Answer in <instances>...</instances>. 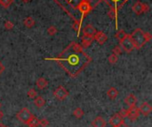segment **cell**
<instances>
[{"label":"cell","instance_id":"obj_1","mask_svg":"<svg viewBox=\"0 0 152 127\" xmlns=\"http://www.w3.org/2000/svg\"><path fill=\"white\" fill-rule=\"evenodd\" d=\"M45 60L55 61L72 78L77 77L92 61L91 57L77 42H71L56 58Z\"/></svg>","mask_w":152,"mask_h":127},{"label":"cell","instance_id":"obj_2","mask_svg":"<svg viewBox=\"0 0 152 127\" xmlns=\"http://www.w3.org/2000/svg\"><path fill=\"white\" fill-rule=\"evenodd\" d=\"M143 33L144 32L142 31V28H136L130 35L131 39H132V41L134 43V49L139 50L146 44V42H145V40L143 38Z\"/></svg>","mask_w":152,"mask_h":127},{"label":"cell","instance_id":"obj_3","mask_svg":"<svg viewBox=\"0 0 152 127\" xmlns=\"http://www.w3.org/2000/svg\"><path fill=\"white\" fill-rule=\"evenodd\" d=\"M77 10L81 12V14H82V17H81V19H80V20H79V22L82 24V21H83L84 18H85L88 13L91 12V11H92V9H93V6L91 5L90 1H88V0H81V1L79 2V4H77Z\"/></svg>","mask_w":152,"mask_h":127},{"label":"cell","instance_id":"obj_4","mask_svg":"<svg viewBox=\"0 0 152 127\" xmlns=\"http://www.w3.org/2000/svg\"><path fill=\"white\" fill-rule=\"evenodd\" d=\"M119 44H120V47L122 48V50H124L126 53H131L132 51L134 50V45L129 34H126L125 38L122 41H120Z\"/></svg>","mask_w":152,"mask_h":127},{"label":"cell","instance_id":"obj_5","mask_svg":"<svg viewBox=\"0 0 152 127\" xmlns=\"http://www.w3.org/2000/svg\"><path fill=\"white\" fill-rule=\"evenodd\" d=\"M32 117L31 112L27 109V108H22L17 114H16V118L19 121H20L21 123L25 124L28 121V119Z\"/></svg>","mask_w":152,"mask_h":127},{"label":"cell","instance_id":"obj_6","mask_svg":"<svg viewBox=\"0 0 152 127\" xmlns=\"http://www.w3.org/2000/svg\"><path fill=\"white\" fill-rule=\"evenodd\" d=\"M53 95H54V97L57 100H59V101H64L69 96V92L62 85H60V86H58L54 90Z\"/></svg>","mask_w":152,"mask_h":127},{"label":"cell","instance_id":"obj_7","mask_svg":"<svg viewBox=\"0 0 152 127\" xmlns=\"http://www.w3.org/2000/svg\"><path fill=\"white\" fill-rule=\"evenodd\" d=\"M127 110H128V116H127V118L132 122H134L136 119H138V118L140 116V110H139V108L136 105L130 106Z\"/></svg>","mask_w":152,"mask_h":127},{"label":"cell","instance_id":"obj_8","mask_svg":"<svg viewBox=\"0 0 152 127\" xmlns=\"http://www.w3.org/2000/svg\"><path fill=\"white\" fill-rule=\"evenodd\" d=\"M139 110H140V114H142L144 117H148L152 111L151 105L148 102H143L139 107Z\"/></svg>","mask_w":152,"mask_h":127},{"label":"cell","instance_id":"obj_9","mask_svg":"<svg viewBox=\"0 0 152 127\" xmlns=\"http://www.w3.org/2000/svg\"><path fill=\"white\" fill-rule=\"evenodd\" d=\"M124 123H125V122H124V118H123L118 113L115 114V115L110 118V124L113 127L119 126H121V125L124 124Z\"/></svg>","mask_w":152,"mask_h":127},{"label":"cell","instance_id":"obj_10","mask_svg":"<svg viewBox=\"0 0 152 127\" xmlns=\"http://www.w3.org/2000/svg\"><path fill=\"white\" fill-rule=\"evenodd\" d=\"M94 39H95L98 42V44L102 45L106 43V41L108 40V36L102 31H97L95 35L94 36Z\"/></svg>","mask_w":152,"mask_h":127},{"label":"cell","instance_id":"obj_11","mask_svg":"<svg viewBox=\"0 0 152 127\" xmlns=\"http://www.w3.org/2000/svg\"><path fill=\"white\" fill-rule=\"evenodd\" d=\"M94 36H88V35H84L82 37V43H81V46L83 48H87L89 47L93 41H94Z\"/></svg>","mask_w":152,"mask_h":127},{"label":"cell","instance_id":"obj_12","mask_svg":"<svg viewBox=\"0 0 152 127\" xmlns=\"http://www.w3.org/2000/svg\"><path fill=\"white\" fill-rule=\"evenodd\" d=\"M106 126H107V122L102 117H97L92 122V126L93 127H106Z\"/></svg>","mask_w":152,"mask_h":127},{"label":"cell","instance_id":"obj_13","mask_svg":"<svg viewBox=\"0 0 152 127\" xmlns=\"http://www.w3.org/2000/svg\"><path fill=\"white\" fill-rule=\"evenodd\" d=\"M96 32H97L96 28H95L93 25H91V24L86 25V26L83 28V34H84V35L94 36Z\"/></svg>","mask_w":152,"mask_h":127},{"label":"cell","instance_id":"obj_14","mask_svg":"<svg viewBox=\"0 0 152 127\" xmlns=\"http://www.w3.org/2000/svg\"><path fill=\"white\" fill-rule=\"evenodd\" d=\"M47 85H48V81L45 77H39L36 82V86L39 90H43L46 88Z\"/></svg>","mask_w":152,"mask_h":127},{"label":"cell","instance_id":"obj_15","mask_svg":"<svg viewBox=\"0 0 152 127\" xmlns=\"http://www.w3.org/2000/svg\"><path fill=\"white\" fill-rule=\"evenodd\" d=\"M133 11L135 12V14L137 15H141L142 13V3L140 2V1H137L135 2L134 4H133Z\"/></svg>","mask_w":152,"mask_h":127},{"label":"cell","instance_id":"obj_16","mask_svg":"<svg viewBox=\"0 0 152 127\" xmlns=\"http://www.w3.org/2000/svg\"><path fill=\"white\" fill-rule=\"evenodd\" d=\"M113 4H114V8H115V10H116V12H118V11L122 8V6L124 5V4H126V2L128 1V0H110Z\"/></svg>","mask_w":152,"mask_h":127},{"label":"cell","instance_id":"obj_17","mask_svg":"<svg viewBox=\"0 0 152 127\" xmlns=\"http://www.w3.org/2000/svg\"><path fill=\"white\" fill-rule=\"evenodd\" d=\"M118 91L115 88V87H110L108 92H107V96L110 99V100H115L118 96Z\"/></svg>","mask_w":152,"mask_h":127},{"label":"cell","instance_id":"obj_18","mask_svg":"<svg viewBox=\"0 0 152 127\" xmlns=\"http://www.w3.org/2000/svg\"><path fill=\"white\" fill-rule=\"evenodd\" d=\"M125 102H126V104H127V105L130 107V106L135 105L136 102H137V100H136V97H135L134 94L130 93V94H128V96L126 98Z\"/></svg>","mask_w":152,"mask_h":127},{"label":"cell","instance_id":"obj_19","mask_svg":"<svg viewBox=\"0 0 152 127\" xmlns=\"http://www.w3.org/2000/svg\"><path fill=\"white\" fill-rule=\"evenodd\" d=\"M38 122H39V119L37 117H35L34 115H32V117L28 119V121L26 123V125L28 127H37L39 126Z\"/></svg>","mask_w":152,"mask_h":127},{"label":"cell","instance_id":"obj_20","mask_svg":"<svg viewBox=\"0 0 152 127\" xmlns=\"http://www.w3.org/2000/svg\"><path fill=\"white\" fill-rule=\"evenodd\" d=\"M108 16L110 19H112V20L115 19L117 20L116 21V28H118V12H116V10H115V8L113 6H110V9L108 12Z\"/></svg>","mask_w":152,"mask_h":127},{"label":"cell","instance_id":"obj_21","mask_svg":"<svg viewBox=\"0 0 152 127\" xmlns=\"http://www.w3.org/2000/svg\"><path fill=\"white\" fill-rule=\"evenodd\" d=\"M34 104L37 108H42L45 104V99L42 96H37L35 98V100H34Z\"/></svg>","mask_w":152,"mask_h":127},{"label":"cell","instance_id":"obj_22","mask_svg":"<svg viewBox=\"0 0 152 127\" xmlns=\"http://www.w3.org/2000/svg\"><path fill=\"white\" fill-rule=\"evenodd\" d=\"M23 24L26 28H31L34 25H35V20L32 17H27L24 20H23Z\"/></svg>","mask_w":152,"mask_h":127},{"label":"cell","instance_id":"obj_23","mask_svg":"<svg viewBox=\"0 0 152 127\" xmlns=\"http://www.w3.org/2000/svg\"><path fill=\"white\" fill-rule=\"evenodd\" d=\"M85 115V112L84 110L81 109V108H77L74 111H73V116L77 118V119H81Z\"/></svg>","mask_w":152,"mask_h":127},{"label":"cell","instance_id":"obj_24","mask_svg":"<svg viewBox=\"0 0 152 127\" xmlns=\"http://www.w3.org/2000/svg\"><path fill=\"white\" fill-rule=\"evenodd\" d=\"M126 36V33L124 31V29H120V30H118V31L116 33L115 37H116L117 39H118V41L120 42V41H122V40L125 38Z\"/></svg>","mask_w":152,"mask_h":127},{"label":"cell","instance_id":"obj_25","mask_svg":"<svg viewBox=\"0 0 152 127\" xmlns=\"http://www.w3.org/2000/svg\"><path fill=\"white\" fill-rule=\"evenodd\" d=\"M13 3V0H0V5L4 9L10 7V5Z\"/></svg>","mask_w":152,"mask_h":127},{"label":"cell","instance_id":"obj_26","mask_svg":"<svg viewBox=\"0 0 152 127\" xmlns=\"http://www.w3.org/2000/svg\"><path fill=\"white\" fill-rule=\"evenodd\" d=\"M108 61H109V62H110V64L114 65V64H116V63L118 62V56L116 55V54H114V53H112L111 55L109 56Z\"/></svg>","mask_w":152,"mask_h":127},{"label":"cell","instance_id":"obj_27","mask_svg":"<svg viewBox=\"0 0 152 127\" xmlns=\"http://www.w3.org/2000/svg\"><path fill=\"white\" fill-rule=\"evenodd\" d=\"M58 32V29L55 26H50L48 28H47V34L49 36H55Z\"/></svg>","mask_w":152,"mask_h":127},{"label":"cell","instance_id":"obj_28","mask_svg":"<svg viewBox=\"0 0 152 127\" xmlns=\"http://www.w3.org/2000/svg\"><path fill=\"white\" fill-rule=\"evenodd\" d=\"M81 23L79 21H77V20H74V24H73V29L77 31V36H79V33H80V28H81Z\"/></svg>","mask_w":152,"mask_h":127},{"label":"cell","instance_id":"obj_29","mask_svg":"<svg viewBox=\"0 0 152 127\" xmlns=\"http://www.w3.org/2000/svg\"><path fill=\"white\" fill-rule=\"evenodd\" d=\"M37 96V91L33 88L29 89L28 91V97L30 98V99H35L36 97Z\"/></svg>","mask_w":152,"mask_h":127},{"label":"cell","instance_id":"obj_30","mask_svg":"<svg viewBox=\"0 0 152 127\" xmlns=\"http://www.w3.org/2000/svg\"><path fill=\"white\" fill-rule=\"evenodd\" d=\"M4 26V28L6 30H11V29H12L14 28V24L12 21H10V20H5Z\"/></svg>","mask_w":152,"mask_h":127},{"label":"cell","instance_id":"obj_31","mask_svg":"<svg viewBox=\"0 0 152 127\" xmlns=\"http://www.w3.org/2000/svg\"><path fill=\"white\" fill-rule=\"evenodd\" d=\"M122 48L120 47V45H117V46H115L114 48H113V50H112V53H114V54H116V55H120L121 53H122Z\"/></svg>","mask_w":152,"mask_h":127},{"label":"cell","instance_id":"obj_32","mask_svg":"<svg viewBox=\"0 0 152 127\" xmlns=\"http://www.w3.org/2000/svg\"><path fill=\"white\" fill-rule=\"evenodd\" d=\"M38 125L41 127H46L49 126V121L45 118H43V119H40L39 122H38Z\"/></svg>","mask_w":152,"mask_h":127},{"label":"cell","instance_id":"obj_33","mask_svg":"<svg viewBox=\"0 0 152 127\" xmlns=\"http://www.w3.org/2000/svg\"><path fill=\"white\" fill-rule=\"evenodd\" d=\"M143 38H144V40H145V42H146V43L150 42L152 38L151 34V33H149V32H144V33H143Z\"/></svg>","mask_w":152,"mask_h":127},{"label":"cell","instance_id":"obj_34","mask_svg":"<svg viewBox=\"0 0 152 127\" xmlns=\"http://www.w3.org/2000/svg\"><path fill=\"white\" fill-rule=\"evenodd\" d=\"M118 114L123 118H127V116H128V110L127 109H121L119 112H118Z\"/></svg>","mask_w":152,"mask_h":127},{"label":"cell","instance_id":"obj_35","mask_svg":"<svg viewBox=\"0 0 152 127\" xmlns=\"http://www.w3.org/2000/svg\"><path fill=\"white\" fill-rule=\"evenodd\" d=\"M150 11V5L148 4H143L142 3V13L148 12Z\"/></svg>","mask_w":152,"mask_h":127},{"label":"cell","instance_id":"obj_36","mask_svg":"<svg viewBox=\"0 0 152 127\" xmlns=\"http://www.w3.org/2000/svg\"><path fill=\"white\" fill-rule=\"evenodd\" d=\"M4 71V66L2 64V62L0 61V75Z\"/></svg>","mask_w":152,"mask_h":127},{"label":"cell","instance_id":"obj_37","mask_svg":"<svg viewBox=\"0 0 152 127\" xmlns=\"http://www.w3.org/2000/svg\"><path fill=\"white\" fill-rule=\"evenodd\" d=\"M3 117H4V113H3V112H2V111L0 110V120H1L2 118H3Z\"/></svg>","mask_w":152,"mask_h":127},{"label":"cell","instance_id":"obj_38","mask_svg":"<svg viewBox=\"0 0 152 127\" xmlns=\"http://www.w3.org/2000/svg\"><path fill=\"white\" fill-rule=\"evenodd\" d=\"M118 127H129V126H126V125L124 123V124H122L121 126H118Z\"/></svg>","mask_w":152,"mask_h":127},{"label":"cell","instance_id":"obj_39","mask_svg":"<svg viewBox=\"0 0 152 127\" xmlns=\"http://www.w3.org/2000/svg\"><path fill=\"white\" fill-rule=\"evenodd\" d=\"M20 1H21L22 3H25V4H26V3H28L30 0H20Z\"/></svg>","mask_w":152,"mask_h":127},{"label":"cell","instance_id":"obj_40","mask_svg":"<svg viewBox=\"0 0 152 127\" xmlns=\"http://www.w3.org/2000/svg\"><path fill=\"white\" fill-rule=\"evenodd\" d=\"M0 127H6L4 124H0Z\"/></svg>","mask_w":152,"mask_h":127},{"label":"cell","instance_id":"obj_41","mask_svg":"<svg viewBox=\"0 0 152 127\" xmlns=\"http://www.w3.org/2000/svg\"><path fill=\"white\" fill-rule=\"evenodd\" d=\"M0 108H1V104H0Z\"/></svg>","mask_w":152,"mask_h":127},{"label":"cell","instance_id":"obj_42","mask_svg":"<svg viewBox=\"0 0 152 127\" xmlns=\"http://www.w3.org/2000/svg\"><path fill=\"white\" fill-rule=\"evenodd\" d=\"M6 127H7V126H6Z\"/></svg>","mask_w":152,"mask_h":127}]
</instances>
